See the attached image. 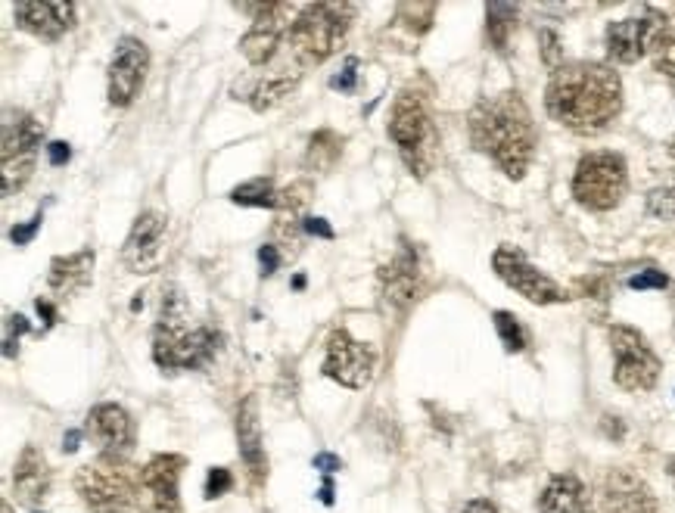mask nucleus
<instances>
[{"instance_id":"f257e3e1","label":"nucleus","mask_w":675,"mask_h":513,"mask_svg":"<svg viewBox=\"0 0 675 513\" xmlns=\"http://www.w3.org/2000/svg\"><path fill=\"white\" fill-rule=\"evenodd\" d=\"M548 116L576 134L604 131L623 109V84L604 63L560 66L545 91Z\"/></svg>"},{"instance_id":"f03ea898","label":"nucleus","mask_w":675,"mask_h":513,"mask_svg":"<svg viewBox=\"0 0 675 513\" xmlns=\"http://www.w3.org/2000/svg\"><path fill=\"white\" fill-rule=\"evenodd\" d=\"M473 147L492 156L508 178H523L536 153V125L517 91L486 97L470 112Z\"/></svg>"},{"instance_id":"7ed1b4c3","label":"nucleus","mask_w":675,"mask_h":513,"mask_svg":"<svg viewBox=\"0 0 675 513\" xmlns=\"http://www.w3.org/2000/svg\"><path fill=\"white\" fill-rule=\"evenodd\" d=\"M218 333L212 327H190L187 302L181 293H165L153 330V358L162 370L206 367L218 352Z\"/></svg>"},{"instance_id":"20e7f679","label":"nucleus","mask_w":675,"mask_h":513,"mask_svg":"<svg viewBox=\"0 0 675 513\" xmlns=\"http://www.w3.org/2000/svg\"><path fill=\"white\" fill-rule=\"evenodd\" d=\"M389 137H392V144L399 147V156L408 165L411 175L427 178L439 156V131L433 122L430 103L420 91L405 88L396 97V103H392V116H389Z\"/></svg>"},{"instance_id":"39448f33","label":"nucleus","mask_w":675,"mask_h":513,"mask_svg":"<svg viewBox=\"0 0 675 513\" xmlns=\"http://www.w3.org/2000/svg\"><path fill=\"white\" fill-rule=\"evenodd\" d=\"M352 22V4H308L290 25V47L305 63H321L343 44Z\"/></svg>"},{"instance_id":"423d86ee","label":"nucleus","mask_w":675,"mask_h":513,"mask_svg":"<svg viewBox=\"0 0 675 513\" xmlns=\"http://www.w3.org/2000/svg\"><path fill=\"white\" fill-rule=\"evenodd\" d=\"M629 187V171L626 159L620 153H588L576 165L573 175V196L576 203L592 209V212H607L613 206H620V199L626 196Z\"/></svg>"},{"instance_id":"0eeeda50","label":"nucleus","mask_w":675,"mask_h":513,"mask_svg":"<svg viewBox=\"0 0 675 513\" xmlns=\"http://www.w3.org/2000/svg\"><path fill=\"white\" fill-rule=\"evenodd\" d=\"M75 492L94 513H131L137 504V479L122 461L97 458L78 470Z\"/></svg>"},{"instance_id":"6e6552de","label":"nucleus","mask_w":675,"mask_h":513,"mask_svg":"<svg viewBox=\"0 0 675 513\" xmlns=\"http://www.w3.org/2000/svg\"><path fill=\"white\" fill-rule=\"evenodd\" d=\"M610 346H613V380L626 392H648L657 386L660 380V358L654 355V349L648 346L635 327L616 324L610 327Z\"/></svg>"},{"instance_id":"1a4fd4ad","label":"nucleus","mask_w":675,"mask_h":513,"mask_svg":"<svg viewBox=\"0 0 675 513\" xmlns=\"http://www.w3.org/2000/svg\"><path fill=\"white\" fill-rule=\"evenodd\" d=\"M44 140V128L28 112H16L4 122V196H13L35 171V156Z\"/></svg>"},{"instance_id":"9d476101","label":"nucleus","mask_w":675,"mask_h":513,"mask_svg":"<svg viewBox=\"0 0 675 513\" xmlns=\"http://www.w3.org/2000/svg\"><path fill=\"white\" fill-rule=\"evenodd\" d=\"M184 458L181 454H156L137 476V510L140 513H181L178 482Z\"/></svg>"},{"instance_id":"9b49d317","label":"nucleus","mask_w":675,"mask_h":513,"mask_svg":"<svg viewBox=\"0 0 675 513\" xmlns=\"http://www.w3.org/2000/svg\"><path fill=\"white\" fill-rule=\"evenodd\" d=\"M377 355L368 342L352 339L346 330H333L327 339V358H324V377L336 380L346 389H364L374 377Z\"/></svg>"},{"instance_id":"f8f14e48","label":"nucleus","mask_w":675,"mask_h":513,"mask_svg":"<svg viewBox=\"0 0 675 513\" xmlns=\"http://www.w3.org/2000/svg\"><path fill=\"white\" fill-rule=\"evenodd\" d=\"M666 32V19L654 10H644L641 16H629L620 22H610L607 28V53L616 63H638L644 53H654Z\"/></svg>"},{"instance_id":"ddd939ff","label":"nucleus","mask_w":675,"mask_h":513,"mask_svg":"<svg viewBox=\"0 0 675 513\" xmlns=\"http://www.w3.org/2000/svg\"><path fill=\"white\" fill-rule=\"evenodd\" d=\"M492 268L495 274L508 283V287H514L520 296H526L529 302H539V305H551V302H564V290L557 287V283L542 274L539 268H532L526 262V255L511 249V246H501L495 249L492 255Z\"/></svg>"},{"instance_id":"4468645a","label":"nucleus","mask_w":675,"mask_h":513,"mask_svg":"<svg viewBox=\"0 0 675 513\" xmlns=\"http://www.w3.org/2000/svg\"><path fill=\"white\" fill-rule=\"evenodd\" d=\"M150 69V53L137 38H122L116 44L109 63V103L112 106H128L144 88V78Z\"/></svg>"},{"instance_id":"2eb2a0df","label":"nucleus","mask_w":675,"mask_h":513,"mask_svg":"<svg viewBox=\"0 0 675 513\" xmlns=\"http://www.w3.org/2000/svg\"><path fill=\"white\" fill-rule=\"evenodd\" d=\"M243 10L256 13V19H252V28L240 38V50L252 66H265L287 32L290 4H256V7H243Z\"/></svg>"},{"instance_id":"dca6fc26","label":"nucleus","mask_w":675,"mask_h":513,"mask_svg":"<svg viewBox=\"0 0 675 513\" xmlns=\"http://www.w3.org/2000/svg\"><path fill=\"white\" fill-rule=\"evenodd\" d=\"M88 433L100 448V458L125 461L134 451V420L122 405H97L88 414Z\"/></svg>"},{"instance_id":"f3484780","label":"nucleus","mask_w":675,"mask_h":513,"mask_svg":"<svg viewBox=\"0 0 675 513\" xmlns=\"http://www.w3.org/2000/svg\"><path fill=\"white\" fill-rule=\"evenodd\" d=\"M162 237H165V218L159 212H144L131 234L122 246V262L128 271L134 274H150L159 265V252H162Z\"/></svg>"},{"instance_id":"a211bd4d","label":"nucleus","mask_w":675,"mask_h":513,"mask_svg":"<svg viewBox=\"0 0 675 513\" xmlns=\"http://www.w3.org/2000/svg\"><path fill=\"white\" fill-rule=\"evenodd\" d=\"M13 13L19 28L44 41L63 38L75 22V4H66V0H22Z\"/></svg>"},{"instance_id":"6ab92c4d","label":"nucleus","mask_w":675,"mask_h":513,"mask_svg":"<svg viewBox=\"0 0 675 513\" xmlns=\"http://www.w3.org/2000/svg\"><path fill=\"white\" fill-rule=\"evenodd\" d=\"M380 287H383V299L392 308L405 311L408 305H414V299L420 296V259L411 243H402L396 259L386 268H380Z\"/></svg>"},{"instance_id":"aec40b11","label":"nucleus","mask_w":675,"mask_h":513,"mask_svg":"<svg viewBox=\"0 0 675 513\" xmlns=\"http://www.w3.org/2000/svg\"><path fill=\"white\" fill-rule=\"evenodd\" d=\"M604 513H657V498L638 473L613 470L604 482Z\"/></svg>"},{"instance_id":"412c9836","label":"nucleus","mask_w":675,"mask_h":513,"mask_svg":"<svg viewBox=\"0 0 675 513\" xmlns=\"http://www.w3.org/2000/svg\"><path fill=\"white\" fill-rule=\"evenodd\" d=\"M237 442H240V458L252 476V486H262L268 476V458L262 445V426H259V405L256 398H246L237 414Z\"/></svg>"},{"instance_id":"4be33fe9","label":"nucleus","mask_w":675,"mask_h":513,"mask_svg":"<svg viewBox=\"0 0 675 513\" xmlns=\"http://www.w3.org/2000/svg\"><path fill=\"white\" fill-rule=\"evenodd\" d=\"M13 489H16V495H19L22 504H38L47 495V489H50V470H47L44 454L35 445L22 448L19 461L13 467Z\"/></svg>"},{"instance_id":"5701e85b","label":"nucleus","mask_w":675,"mask_h":513,"mask_svg":"<svg viewBox=\"0 0 675 513\" xmlns=\"http://www.w3.org/2000/svg\"><path fill=\"white\" fill-rule=\"evenodd\" d=\"M91 271H94V249H81L72 255H60V259L50 262V290L60 296H72L78 290H84L91 283Z\"/></svg>"},{"instance_id":"b1692460","label":"nucleus","mask_w":675,"mask_h":513,"mask_svg":"<svg viewBox=\"0 0 675 513\" xmlns=\"http://www.w3.org/2000/svg\"><path fill=\"white\" fill-rule=\"evenodd\" d=\"M539 510L542 513H592V501H588V492L582 482L576 476L564 473L548 482V489L542 492V501H539Z\"/></svg>"},{"instance_id":"393cba45","label":"nucleus","mask_w":675,"mask_h":513,"mask_svg":"<svg viewBox=\"0 0 675 513\" xmlns=\"http://www.w3.org/2000/svg\"><path fill=\"white\" fill-rule=\"evenodd\" d=\"M343 153V137H336L333 131H318L308 140V153H305V168L312 171H327L333 168V162Z\"/></svg>"},{"instance_id":"a878e982","label":"nucleus","mask_w":675,"mask_h":513,"mask_svg":"<svg viewBox=\"0 0 675 513\" xmlns=\"http://www.w3.org/2000/svg\"><path fill=\"white\" fill-rule=\"evenodd\" d=\"M231 199L237 206H252V209H280V193L268 178H252L240 187L231 190Z\"/></svg>"},{"instance_id":"bb28decb","label":"nucleus","mask_w":675,"mask_h":513,"mask_svg":"<svg viewBox=\"0 0 675 513\" xmlns=\"http://www.w3.org/2000/svg\"><path fill=\"white\" fill-rule=\"evenodd\" d=\"M486 19H489V41L495 50H508V38L517 19V7L511 4H489L486 7Z\"/></svg>"},{"instance_id":"cd10ccee","label":"nucleus","mask_w":675,"mask_h":513,"mask_svg":"<svg viewBox=\"0 0 675 513\" xmlns=\"http://www.w3.org/2000/svg\"><path fill=\"white\" fill-rule=\"evenodd\" d=\"M293 84H296V81H293V78H287V75L262 81L259 88L252 91V97H249L252 109H256V112H265V109H271L274 103H280V100H284V97H290Z\"/></svg>"},{"instance_id":"c85d7f7f","label":"nucleus","mask_w":675,"mask_h":513,"mask_svg":"<svg viewBox=\"0 0 675 513\" xmlns=\"http://www.w3.org/2000/svg\"><path fill=\"white\" fill-rule=\"evenodd\" d=\"M492 321H495V330H498V336L504 342V349H508V352H523L526 349V333H523L520 321L511 315V311H495Z\"/></svg>"},{"instance_id":"c756f323","label":"nucleus","mask_w":675,"mask_h":513,"mask_svg":"<svg viewBox=\"0 0 675 513\" xmlns=\"http://www.w3.org/2000/svg\"><path fill=\"white\" fill-rule=\"evenodd\" d=\"M654 66L666 78H675V28H666L660 44L654 47Z\"/></svg>"},{"instance_id":"7c9ffc66","label":"nucleus","mask_w":675,"mask_h":513,"mask_svg":"<svg viewBox=\"0 0 675 513\" xmlns=\"http://www.w3.org/2000/svg\"><path fill=\"white\" fill-rule=\"evenodd\" d=\"M648 212H651L654 218L675 221V184H669V187H657V190L648 196Z\"/></svg>"},{"instance_id":"2f4dec72","label":"nucleus","mask_w":675,"mask_h":513,"mask_svg":"<svg viewBox=\"0 0 675 513\" xmlns=\"http://www.w3.org/2000/svg\"><path fill=\"white\" fill-rule=\"evenodd\" d=\"M231 486H234L231 470H228V467H212L209 476H206V498L215 501V498H221L224 492H231Z\"/></svg>"},{"instance_id":"473e14b6","label":"nucleus","mask_w":675,"mask_h":513,"mask_svg":"<svg viewBox=\"0 0 675 513\" xmlns=\"http://www.w3.org/2000/svg\"><path fill=\"white\" fill-rule=\"evenodd\" d=\"M629 287H632V290H666V287H669V277H666L663 271L648 268V271L635 274V277L629 280Z\"/></svg>"},{"instance_id":"72a5a7b5","label":"nucleus","mask_w":675,"mask_h":513,"mask_svg":"<svg viewBox=\"0 0 675 513\" xmlns=\"http://www.w3.org/2000/svg\"><path fill=\"white\" fill-rule=\"evenodd\" d=\"M41 224H44V215L38 212V215H35L32 221H28V224H16L13 231H10V240H13L16 246H28V243L35 240V234L41 231Z\"/></svg>"},{"instance_id":"f704fd0d","label":"nucleus","mask_w":675,"mask_h":513,"mask_svg":"<svg viewBox=\"0 0 675 513\" xmlns=\"http://www.w3.org/2000/svg\"><path fill=\"white\" fill-rule=\"evenodd\" d=\"M355 81H358V60H355V56H349L346 66H343V72L336 75V78H330V88L349 94V91H355Z\"/></svg>"},{"instance_id":"c9c22d12","label":"nucleus","mask_w":675,"mask_h":513,"mask_svg":"<svg viewBox=\"0 0 675 513\" xmlns=\"http://www.w3.org/2000/svg\"><path fill=\"white\" fill-rule=\"evenodd\" d=\"M22 333H28V321L22 318V315H10L7 318V336H4V355L7 358H13V346H16V339L22 336Z\"/></svg>"},{"instance_id":"e433bc0d","label":"nucleus","mask_w":675,"mask_h":513,"mask_svg":"<svg viewBox=\"0 0 675 513\" xmlns=\"http://www.w3.org/2000/svg\"><path fill=\"white\" fill-rule=\"evenodd\" d=\"M542 60L557 72L560 69V41H557V35L554 32H542Z\"/></svg>"},{"instance_id":"4c0bfd02","label":"nucleus","mask_w":675,"mask_h":513,"mask_svg":"<svg viewBox=\"0 0 675 513\" xmlns=\"http://www.w3.org/2000/svg\"><path fill=\"white\" fill-rule=\"evenodd\" d=\"M277 265H280V255H277V246L265 243V246L259 249V268H262V277H271V274L277 271Z\"/></svg>"},{"instance_id":"58836bf2","label":"nucleus","mask_w":675,"mask_h":513,"mask_svg":"<svg viewBox=\"0 0 675 513\" xmlns=\"http://www.w3.org/2000/svg\"><path fill=\"white\" fill-rule=\"evenodd\" d=\"M305 234H312V237H321V240H333V227L324 221V218H305Z\"/></svg>"},{"instance_id":"ea45409f","label":"nucleus","mask_w":675,"mask_h":513,"mask_svg":"<svg viewBox=\"0 0 675 513\" xmlns=\"http://www.w3.org/2000/svg\"><path fill=\"white\" fill-rule=\"evenodd\" d=\"M47 159H50V165H66L72 159L69 144H63V140H53V144H47Z\"/></svg>"},{"instance_id":"a19ab883","label":"nucleus","mask_w":675,"mask_h":513,"mask_svg":"<svg viewBox=\"0 0 675 513\" xmlns=\"http://www.w3.org/2000/svg\"><path fill=\"white\" fill-rule=\"evenodd\" d=\"M312 467L315 470H321V473H336V470H343V461L336 458V454H315V461H312Z\"/></svg>"},{"instance_id":"79ce46f5","label":"nucleus","mask_w":675,"mask_h":513,"mask_svg":"<svg viewBox=\"0 0 675 513\" xmlns=\"http://www.w3.org/2000/svg\"><path fill=\"white\" fill-rule=\"evenodd\" d=\"M35 308H38V315L44 318V324H47V327H53V324H56V308H53L47 299H38V302H35Z\"/></svg>"},{"instance_id":"37998d69","label":"nucleus","mask_w":675,"mask_h":513,"mask_svg":"<svg viewBox=\"0 0 675 513\" xmlns=\"http://www.w3.org/2000/svg\"><path fill=\"white\" fill-rule=\"evenodd\" d=\"M464 513H498V507L492 504V501H470L467 507H464Z\"/></svg>"},{"instance_id":"c03bdc74","label":"nucleus","mask_w":675,"mask_h":513,"mask_svg":"<svg viewBox=\"0 0 675 513\" xmlns=\"http://www.w3.org/2000/svg\"><path fill=\"white\" fill-rule=\"evenodd\" d=\"M318 498H321V504H327V507L333 504V482H330V479H324V482H321V492H318Z\"/></svg>"},{"instance_id":"a18cd8bd","label":"nucleus","mask_w":675,"mask_h":513,"mask_svg":"<svg viewBox=\"0 0 675 513\" xmlns=\"http://www.w3.org/2000/svg\"><path fill=\"white\" fill-rule=\"evenodd\" d=\"M78 442H81V433H78V430H69L66 439H63V448L72 454V451H78Z\"/></svg>"},{"instance_id":"49530a36","label":"nucleus","mask_w":675,"mask_h":513,"mask_svg":"<svg viewBox=\"0 0 675 513\" xmlns=\"http://www.w3.org/2000/svg\"><path fill=\"white\" fill-rule=\"evenodd\" d=\"M302 287H305V277H302V274H299V277H296V280H293V290H302Z\"/></svg>"},{"instance_id":"de8ad7c7","label":"nucleus","mask_w":675,"mask_h":513,"mask_svg":"<svg viewBox=\"0 0 675 513\" xmlns=\"http://www.w3.org/2000/svg\"><path fill=\"white\" fill-rule=\"evenodd\" d=\"M672 479H675V461H672Z\"/></svg>"},{"instance_id":"09e8293b","label":"nucleus","mask_w":675,"mask_h":513,"mask_svg":"<svg viewBox=\"0 0 675 513\" xmlns=\"http://www.w3.org/2000/svg\"><path fill=\"white\" fill-rule=\"evenodd\" d=\"M4 513H10V507H7V504H4Z\"/></svg>"}]
</instances>
